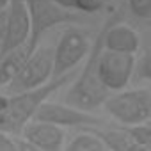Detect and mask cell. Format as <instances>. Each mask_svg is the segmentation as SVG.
Returning <instances> with one entry per match:
<instances>
[{
    "label": "cell",
    "instance_id": "6da1fadb",
    "mask_svg": "<svg viewBox=\"0 0 151 151\" xmlns=\"http://www.w3.org/2000/svg\"><path fill=\"white\" fill-rule=\"evenodd\" d=\"M77 68L59 75V77L50 78L46 84L22 91L13 94H0V130H4L11 135H20L22 128L32 119L37 107L48 100L53 93L60 91L64 86H68L75 77H77Z\"/></svg>",
    "mask_w": 151,
    "mask_h": 151
},
{
    "label": "cell",
    "instance_id": "7a4b0ae2",
    "mask_svg": "<svg viewBox=\"0 0 151 151\" xmlns=\"http://www.w3.org/2000/svg\"><path fill=\"white\" fill-rule=\"evenodd\" d=\"M101 48H103V29L100 30L93 46L89 48L87 60L82 73H77V77L71 80V87L64 94V103L91 112L101 107L103 101L109 98L110 91L100 82L96 75V59Z\"/></svg>",
    "mask_w": 151,
    "mask_h": 151
},
{
    "label": "cell",
    "instance_id": "3957f363",
    "mask_svg": "<svg viewBox=\"0 0 151 151\" xmlns=\"http://www.w3.org/2000/svg\"><path fill=\"white\" fill-rule=\"evenodd\" d=\"M25 4H27L29 22H30V32L25 43L27 55H30L36 50L41 37L50 29L60 23H80L86 20V14L62 7L57 0H25Z\"/></svg>",
    "mask_w": 151,
    "mask_h": 151
},
{
    "label": "cell",
    "instance_id": "277c9868",
    "mask_svg": "<svg viewBox=\"0 0 151 151\" xmlns=\"http://www.w3.org/2000/svg\"><path fill=\"white\" fill-rule=\"evenodd\" d=\"M117 94H109L103 101L107 114L117 121V124H137L149 121L151 117V93L149 89H132L116 91Z\"/></svg>",
    "mask_w": 151,
    "mask_h": 151
},
{
    "label": "cell",
    "instance_id": "5b68a950",
    "mask_svg": "<svg viewBox=\"0 0 151 151\" xmlns=\"http://www.w3.org/2000/svg\"><path fill=\"white\" fill-rule=\"evenodd\" d=\"M52 69H53V48L37 45L36 50L25 57L23 64L14 73V77L6 84L7 94L29 91L46 84L52 78Z\"/></svg>",
    "mask_w": 151,
    "mask_h": 151
},
{
    "label": "cell",
    "instance_id": "8992f818",
    "mask_svg": "<svg viewBox=\"0 0 151 151\" xmlns=\"http://www.w3.org/2000/svg\"><path fill=\"white\" fill-rule=\"evenodd\" d=\"M133 53H123L101 48L96 59V75L100 82L112 93L128 86L133 75Z\"/></svg>",
    "mask_w": 151,
    "mask_h": 151
},
{
    "label": "cell",
    "instance_id": "52a82bcc",
    "mask_svg": "<svg viewBox=\"0 0 151 151\" xmlns=\"http://www.w3.org/2000/svg\"><path fill=\"white\" fill-rule=\"evenodd\" d=\"M89 48H91L89 36L84 30H80V29H68L60 36L57 46L53 48L52 78L75 69L87 57Z\"/></svg>",
    "mask_w": 151,
    "mask_h": 151
},
{
    "label": "cell",
    "instance_id": "ba28073f",
    "mask_svg": "<svg viewBox=\"0 0 151 151\" xmlns=\"http://www.w3.org/2000/svg\"><path fill=\"white\" fill-rule=\"evenodd\" d=\"M34 121H45L66 128H82V126H103L105 121L96 117L89 110H82L68 103H53L45 100L32 116Z\"/></svg>",
    "mask_w": 151,
    "mask_h": 151
},
{
    "label": "cell",
    "instance_id": "9c48e42d",
    "mask_svg": "<svg viewBox=\"0 0 151 151\" xmlns=\"http://www.w3.org/2000/svg\"><path fill=\"white\" fill-rule=\"evenodd\" d=\"M29 32H30V22H29V11L25 0H9L6 36L2 45H0V59L16 48L25 46L29 39Z\"/></svg>",
    "mask_w": 151,
    "mask_h": 151
},
{
    "label": "cell",
    "instance_id": "30bf717a",
    "mask_svg": "<svg viewBox=\"0 0 151 151\" xmlns=\"http://www.w3.org/2000/svg\"><path fill=\"white\" fill-rule=\"evenodd\" d=\"M20 137L29 140L36 149H43V151H59L64 146V130H62V126L45 123V121L30 119L22 128Z\"/></svg>",
    "mask_w": 151,
    "mask_h": 151
},
{
    "label": "cell",
    "instance_id": "8fae6325",
    "mask_svg": "<svg viewBox=\"0 0 151 151\" xmlns=\"http://www.w3.org/2000/svg\"><path fill=\"white\" fill-rule=\"evenodd\" d=\"M139 34L123 23H117V16L110 18L103 25V48L123 52V53H135L139 50Z\"/></svg>",
    "mask_w": 151,
    "mask_h": 151
},
{
    "label": "cell",
    "instance_id": "7c38bea8",
    "mask_svg": "<svg viewBox=\"0 0 151 151\" xmlns=\"http://www.w3.org/2000/svg\"><path fill=\"white\" fill-rule=\"evenodd\" d=\"M80 130H87L91 133H94L105 146V149H112V151H144L140 146H137L130 135L119 126L116 124L114 128H100V126H82Z\"/></svg>",
    "mask_w": 151,
    "mask_h": 151
},
{
    "label": "cell",
    "instance_id": "4fadbf2b",
    "mask_svg": "<svg viewBox=\"0 0 151 151\" xmlns=\"http://www.w3.org/2000/svg\"><path fill=\"white\" fill-rule=\"evenodd\" d=\"M68 151H105L103 142L91 132L82 130L73 137V140L66 146Z\"/></svg>",
    "mask_w": 151,
    "mask_h": 151
},
{
    "label": "cell",
    "instance_id": "5bb4252c",
    "mask_svg": "<svg viewBox=\"0 0 151 151\" xmlns=\"http://www.w3.org/2000/svg\"><path fill=\"white\" fill-rule=\"evenodd\" d=\"M128 135L130 139L140 146L144 151H147L151 147V126H149V121H144V123H137V124H119Z\"/></svg>",
    "mask_w": 151,
    "mask_h": 151
},
{
    "label": "cell",
    "instance_id": "9a60e30c",
    "mask_svg": "<svg viewBox=\"0 0 151 151\" xmlns=\"http://www.w3.org/2000/svg\"><path fill=\"white\" fill-rule=\"evenodd\" d=\"M57 2L69 11H77L82 14L98 13L105 7V0H57Z\"/></svg>",
    "mask_w": 151,
    "mask_h": 151
},
{
    "label": "cell",
    "instance_id": "2e32d148",
    "mask_svg": "<svg viewBox=\"0 0 151 151\" xmlns=\"http://www.w3.org/2000/svg\"><path fill=\"white\" fill-rule=\"evenodd\" d=\"M130 9L137 18L149 20L151 18V0H128Z\"/></svg>",
    "mask_w": 151,
    "mask_h": 151
},
{
    "label": "cell",
    "instance_id": "e0dca14e",
    "mask_svg": "<svg viewBox=\"0 0 151 151\" xmlns=\"http://www.w3.org/2000/svg\"><path fill=\"white\" fill-rule=\"evenodd\" d=\"M133 69H137V78L147 80L149 78V55L144 53L142 59H139L137 62H133Z\"/></svg>",
    "mask_w": 151,
    "mask_h": 151
},
{
    "label": "cell",
    "instance_id": "ac0fdd59",
    "mask_svg": "<svg viewBox=\"0 0 151 151\" xmlns=\"http://www.w3.org/2000/svg\"><path fill=\"white\" fill-rule=\"evenodd\" d=\"M0 151H18L16 137L4 130H0Z\"/></svg>",
    "mask_w": 151,
    "mask_h": 151
},
{
    "label": "cell",
    "instance_id": "d6986e66",
    "mask_svg": "<svg viewBox=\"0 0 151 151\" xmlns=\"http://www.w3.org/2000/svg\"><path fill=\"white\" fill-rule=\"evenodd\" d=\"M6 25H7V7L0 11V45H2L6 36Z\"/></svg>",
    "mask_w": 151,
    "mask_h": 151
},
{
    "label": "cell",
    "instance_id": "ffe728a7",
    "mask_svg": "<svg viewBox=\"0 0 151 151\" xmlns=\"http://www.w3.org/2000/svg\"><path fill=\"white\" fill-rule=\"evenodd\" d=\"M7 4H9V0H0V11L6 9V7H7Z\"/></svg>",
    "mask_w": 151,
    "mask_h": 151
},
{
    "label": "cell",
    "instance_id": "44dd1931",
    "mask_svg": "<svg viewBox=\"0 0 151 151\" xmlns=\"http://www.w3.org/2000/svg\"><path fill=\"white\" fill-rule=\"evenodd\" d=\"M105 2H117V0H105Z\"/></svg>",
    "mask_w": 151,
    "mask_h": 151
}]
</instances>
